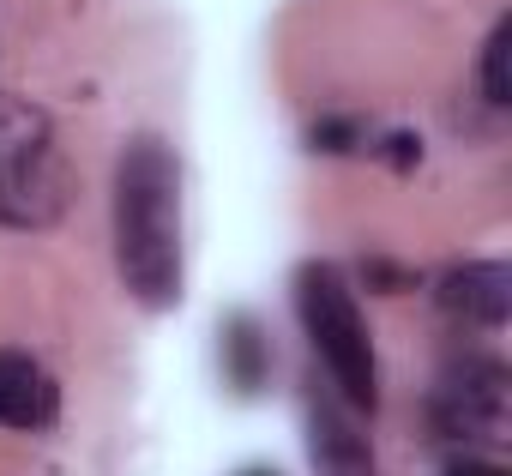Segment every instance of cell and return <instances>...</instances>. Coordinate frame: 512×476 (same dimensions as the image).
I'll return each instance as SVG.
<instances>
[{
  "instance_id": "6da1fadb",
  "label": "cell",
  "mask_w": 512,
  "mask_h": 476,
  "mask_svg": "<svg viewBox=\"0 0 512 476\" xmlns=\"http://www.w3.org/2000/svg\"><path fill=\"white\" fill-rule=\"evenodd\" d=\"M115 266L133 302H181V163L151 133L115 163Z\"/></svg>"
},
{
  "instance_id": "7a4b0ae2",
  "label": "cell",
  "mask_w": 512,
  "mask_h": 476,
  "mask_svg": "<svg viewBox=\"0 0 512 476\" xmlns=\"http://www.w3.org/2000/svg\"><path fill=\"white\" fill-rule=\"evenodd\" d=\"M296 314H302V332H308L314 356L326 362L332 386L344 392V404L374 410L380 404V362H374V338H368V320H362L344 272L326 260H308L296 272Z\"/></svg>"
},
{
  "instance_id": "5b68a950",
  "label": "cell",
  "mask_w": 512,
  "mask_h": 476,
  "mask_svg": "<svg viewBox=\"0 0 512 476\" xmlns=\"http://www.w3.org/2000/svg\"><path fill=\"white\" fill-rule=\"evenodd\" d=\"M61 416V386L19 350H0V428H49Z\"/></svg>"
},
{
  "instance_id": "3957f363",
  "label": "cell",
  "mask_w": 512,
  "mask_h": 476,
  "mask_svg": "<svg viewBox=\"0 0 512 476\" xmlns=\"http://www.w3.org/2000/svg\"><path fill=\"white\" fill-rule=\"evenodd\" d=\"M61 205V157L49 115L31 103H0V217L43 223Z\"/></svg>"
},
{
  "instance_id": "7c38bea8",
  "label": "cell",
  "mask_w": 512,
  "mask_h": 476,
  "mask_svg": "<svg viewBox=\"0 0 512 476\" xmlns=\"http://www.w3.org/2000/svg\"><path fill=\"white\" fill-rule=\"evenodd\" d=\"M241 476H278V470H260V464H253V470H241Z\"/></svg>"
},
{
  "instance_id": "30bf717a",
  "label": "cell",
  "mask_w": 512,
  "mask_h": 476,
  "mask_svg": "<svg viewBox=\"0 0 512 476\" xmlns=\"http://www.w3.org/2000/svg\"><path fill=\"white\" fill-rule=\"evenodd\" d=\"M368 133L356 127V121H320L314 127V151H356Z\"/></svg>"
},
{
  "instance_id": "ba28073f",
  "label": "cell",
  "mask_w": 512,
  "mask_h": 476,
  "mask_svg": "<svg viewBox=\"0 0 512 476\" xmlns=\"http://www.w3.org/2000/svg\"><path fill=\"white\" fill-rule=\"evenodd\" d=\"M223 374L235 380V392H260L272 380V344L253 314H229L223 320Z\"/></svg>"
},
{
  "instance_id": "8fae6325",
  "label": "cell",
  "mask_w": 512,
  "mask_h": 476,
  "mask_svg": "<svg viewBox=\"0 0 512 476\" xmlns=\"http://www.w3.org/2000/svg\"><path fill=\"white\" fill-rule=\"evenodd\" d=\"M446 476H506V470H500V464H488V458H458Z\"/></svg>"
},
{
  "instance_id": "277c9868",
  "label": "cell",
  "mask_w": 512,
  "mask_h": 476,
  "mask_svg": "<svg viewBox=\"0 0 512 476\" xmlns=\"http://www.w3.org/2000/svg\"><path fill=\"white\" fill-rule=\"evenodd\" d=\"M434 428L446 440H506V368L464 356L434 386Z\"/></svg>"
},
{
  "instance_id": "52a82bcc",
  "label": "cell",
  "mask_w": 512,
  "mask_h": 476,
  "mask_svg": "<svg viewBox=\"0 0 512 476\" xmlns=\"http://www.w3.org/2000/svg\"><path fill=\"white\" fill-rule=\"evenodd\" d=\"M308 422H314V470H320V476H374L368 440H362L326 398H314Z\"/></svg>"
},
{
  "instance_id": "8992f818",
  "label": "cell",
  "mask_w": 512,
  "mask_h": 476,
  "mask_svg": "<svg viewBox=\"0 0 512 476\" xmlns=\"http://www.w3.org/2000/svg\"><path fill=\"white\" fill-rule=\"evenodd\" d=\"M440 308L464 326H506L512 314V272L500 260H482V266H464V272H446L440 278Z\"/></svg>"
},
{
  "instance_id": "9c48e42d",
  "label": "cell",
  "mask_w": 512,
  "mask_h": 476,
  "mask_svg": "<svg viewBox=\"0 0 512 476\" xmlns=\"http://www.w3.org/2000/svg\"><path fill=\"white\" fill-rule=\"evenodd\" d=\"M506 55H512V19H500L494 25V37L482 43V97L500 109V103H512V79H506Z\"/></svg>"
}]
</instances>
